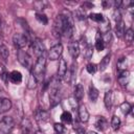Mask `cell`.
Returning <instances> with one entry per match:
<instances>
[{
  "label": "cell",
  "mask_w": 134,
  "mask_h": 134,
  "mask_svg": "<svg viewBox=\"0 0 134 134\" xmlns=\"http://www.w3.org/2000/svg\"><path fill=\"white\" fill-rule=\"evenodd\" d=\"M120 125H121L120 118H119L118 116H116V115L112 116V118H111V128H112L114 131H117V130L119 129Z\"/></svg>",
  "instance_id": "obj_26"
},
{
  "label": "cell",
  "mask_w": 134,
  "mask_h": 134,
  "mask_svg": "<svg viewBox=\"0 0 134 134\" xmlns=\"http://www.w3.org/2000/svg\"><path fill=\"white\" fill-rule=\"evenodd\" d=\"M67 63L64 59L60 58V63H59V68H58V79H63L67 72Z\"/></svg>",
  "instance_id": "obj_14"
},
{
  "label": "cell",
  "mask_w": 134,
  "mask_h": 134,
  "mask_svg": "<svg viewBox=\"0 0 134 134\" xmlns=\"http://www.w3.org/2000/svg\"><path fill=\"white\" fill-rule=\"evenodd\" d=\"M35 119L38 122H45L49 119V113L43 109H39L35 112Z\"/></svg>",
  "instance_id": "obj_9"
},
{
  "label": "cell",
  "mask_w": 134,
  "mask_h": 134,
  "mask_svg": "<svg viewBox=\"0 0 134 134\" xmlns=\"http://www.w3.org/2000/svg\"><path fill=\"white\" fill-rule=\"evenodd\" d=\"M87 134H97L96 132H93V131H90V132H88Z\"/></svg>",
  "instance_id": "obj_42"
},
{
  "label": "cell",
  "mask_w": 134,
  "mask_h": 134,
  "mask_svg": "<svg viewBox=\"0 0 134 134\" xmlns=\"http://www.w3.org/2000/svg\"><path fill=\"white\" fill-rule=\"evenodd\" d=\"M94 126L97 130L99 131H105L108 127H109V124H108V120L104 117V116H97L96 119H95V122H94Z\"/></svg>",
  "instance_id": "obj_10"
},
{
  "label": "cell",
  "mask_w": 134,
  "mask_h": 134,
  "mask_svg": "<svg viewBox=\"0 0 134 134\" xmlns=\"http://www.w3.org/2000/svg\"><path fill=\"white\" fill-rule=\"evenodd\" d=\"M8 80L13 84H20L22 82V74L18 70H14L8 74Z\"/></svg>",
  "instance_id": "obj_15"
},
{
  "label": "cell",
  "mask_w": 134,
  "mask_h": 134,
  "mask_svg": "<svg viewBox=\"0 0 134 134\" xmlns=\"http://www.w3.org/2000/svg\"><path fill=\"white\" fill-rule=\"evenodd\" d=\"M75 16H76V18L77 19H80V20H83V19H85L86 18V16H85V13H84V10L83 9H77L76 12H75Z\"/></svg>",
  "instance_id": "obj_39"
},
{
  "label": "cell",
  "mask_w": 134,
  "mask_h": 134,
  "mask_svg": "<svg viewBox=\"0 0 134 134\" xmlns=\"http://www.w3.org/2000/svg\"><path fill=\"white\" fill-rule=\"evenodd\" d=\"M96 65L95 64H92V63H90V64H88L87 65V67H86V70L88 71V73H90V74H93V73H95L96 72Z\"/></svg>",
  "instance_id": "obj_38"
},
{
  "label": "cell",
  "mask_w": 134,
  "mask_h": 134,
  "mask_svg": "<svg viewBox=\"0 0 134 134\" xmlns=\"http://www.w3.org/2000/svg\"><path fill=\"white\" fill-rule=\"evenodd\" d=\"M75 134H85V129H83V128H76L75 129Z\"/></svg>",
  "instance_id": "obj_40"
},
{
  "label": "cell",
  "mask_w": 134,
  "mask_h": 134,
  "mask_svg": "<svg viewBox=\"0 0 134 134\" xmlns=\"http://www.w3.org/2000/svg\"><path fill=\"white\" fill-rule=\"evenodd\" d=\"M1 25H2V18H1V15H0V28H1Z\"/></svg>",
  "instance_id": "obj_43"
},
{
  "label": "cell",
  "mask_w": 134,
  "mask_h": 134,
  "mask_svg": "<svg viewBox=\"0 0 134 134\" xmlns=\"http://www.w3.org/2000/svg\"><path fill=\"white\" fill-rule=\"evenodd\" d=\"M34 134H45L43 131H41V130H38V131H36Z\"/></svg>",
  "instance_id": "obj_41"
},
{
  "label": "cell",
  "mask_w": 134,
  "mask_h": 134,
  "mask_svg": "<svg viewBox=\"0 0 134 134\" xmlns=\"http://www.w3.org/2000/svg\"><path fill=\"white\" fill-rule=\"evenodd\" d=\"M8 55H9V51H8L7 46L4 43L0 42V58H2L3 60H6Z\"/></svg>",
  "instance_id": "obj_24"
},
{
  "label": "cell",
  "mask_w": 134,
  "mask_h": 134,
  "mask_svg": "<svg viewBox=\"0 0 134 134\" xmlns=\"http://www.w3.org/2000/svg\"><path fill=\"white\" fill-rule=\"evenodd\" d=\"M53 32L55 37L65 36L67 38H70L72 36L73 22L68 12H63L57 16L54 25H53Z\"/></svg>",
  "instance_id": "obj_1"
},
{
  "label": "cell",
  "mask_w": 134,
  "mask_h": 134,
  "mask_svg": "<svg viewBox=\"0 0 134 134\" xmlns=\"http://www.w3.org/2000/svg\"><path fill=\"white\" fill-rule=\"evenodd\" d=\"M102 40H103L105 46H106V45H110V44H111V41H112V35H111V32L109 31V32L104 34V37L102 38Z\"/></svg>",
  "instance_id": "obj_36"
},
{
  "label": "cell",
  "mask_w": 134,
  "mask_h": 134,
  "mask_svg": "<svg viewBox=\"0 0 134 134\" xmlns=\"http://www.w3.org/2000/svg\"><path fill=\"white\" fill-rule=\"evenodd\" d=\"M53 129H54L55 133H58V134H63L65 132V127L62 124H59V122H55L54 124Z\"/></svg>",
  "instance_id": "obj_37"
},
{
  "label": "cell",
  "mask_w": 134,
  "mask_h": 134,
  "mask_svg": "<svg viewBox=\"0 0 134 134\" xmlns=\"http://www.w3.org/2000/svg\"><path fill=\"white\" fill-rule=\"evenodd\" d=\"M2 93H3V89H2V87L0 86V95H1Z\"/></svg>",
  "instance_id": "obj_44"
},
{
  "label": "cell",
  "mask_w": 134,
  "mask_h": 134,
  "mask_svg": "<svg viewBox=\"0 0 134 134\" xmlns=\"http://www.w3.org/2000/svg\"><path fill=\"white\" fill-rule=\"evenodd\" d=\"M89 18L92 20V21H95V22H97V23H100L103 20H104V16L102 15V14H99V13H93V14H90L89 15Z\"/></svg>",
  "instance_id": "obj_29"
},
{
  "label": "cell",
  "mask_w": 134,
  "mask_h": 134,
  "mask_svg": "<svg viewBox=\"0 0 134 134\" xmlns=\"http://www.w3.org/2000/svg\"><path fill=\"white\" fill-rule=\"evenodd\" d=\"M117 81L118 83L121 85V86H127L129 84V81H130V73L128 70H125V71H120L118 73V76H117Z\"/></svg>",
  "instance_id": "obj_13"
},
{
  "label": "cell",
  "mask_w": 134,
  "mask_h": 134,
  "mask_svg": "<svg viewBox=\"0 0 134 134\" xmlns=\"http://www.w3.org/2000/svg\"><path fill=\"white\" fill-rule=\"evenodd\" d=\"M55 134H58V133H55Z\"/></svg>",
  "instance_id": "obj_45"
},
{
  "label": "cell",
  "mask_w": 134,
  "mask_h": 134,
  "mask_svg": "<svg viewBox=\"0 0 134 134\" xmlns=\"http://www.w3.org/2000/svg\"><path fill=\"white\" fill-rule=\"evenodd\" d=\"M30 49L32 50L34 54H35L37 58L42 57V55L44 54V52H45V46H44L43 42H42L40 39H38V38L31 40Z\"/></svg>",
  "instance_id": "obj_7"
},
{
  "label": "cell",
  "mask_w": 134,
  "mask_h": 134,
  "mask_svg": "<svg viewBox=\"0 0 134 134\" xmlns=\"http://www.w3.org/2000/svg\"><path fill=\"white\" fill-rule=\"evenodd\" d=\"M88 95H89V99H90L92 103H95L96 99H97V97H98V90H97L93 85H90V86H89Z\"/></svg>",
  "instance_id": "obj_21"
},
{
  "label": "cell",
  "mask_w": 134,
  "mask_h": 134,
  "mask_svg": "<svg viewBox=\"0 0 134 134\" xmlns=\"http://www.w3.org/2000/svg\"><path fill=\"white\" fill-rule=\"evenodd\" d=\"M104 104H105V107L107 108V110H110L111 109L112 104H113V92H112V90H108L105 93Z\"/></svg>",
  "instance_id": "obj_17"
},
{
  "label": "cell",
  "mask_w": 134,
  "mask_h": 134,
  "mask_svg": "<svg viewBox=\"0 0 134 134\" xmlns=\"http://www.w3.org/2000/svg\"><path fill=\"white\" fill-rule=\"evenodd\" d=\"M61 120L65 124H71L72 122V115L69 111H64L61 115Z\"/></svg>",
  "instance_id": "obj_27"
},
{
  "label": "cell",
  "mask_w": 134,
  "mask_h": 134,
  "mask_svg": "<svg viewBox=\"0 0 134 134\" xmlns=\"http://www.w3.org/2000/svg\"><path fill=\"white\" fill-rule=\"evenodd\" d=\"M62 52H63V45L61 43H57L55 45L50 47V49L48 51V58L51 61L59 60L62 55Z\"/></svg>",
  "instance_id": "obj_8"
},
{
  "label": "cell",
  "mask_w": 134,
  "mask_h": 134,
  "mask_svg": "<svg viewBox=\"0 0 134 134\" xmlns=\"http://www.w3.org/2000/svg\"><path fill=\"white\" fill-rule=\"evenodd\" d=\"M74 98L77 100V102H80V100H82V98H83V96H84V87H83V85L82 84H77L75 87H74Z\"/></svg>",
  "instance_id": "obj_20"
},
{
  "label": "cell",
  "mask_w": 134,
  "mask_h": 134,
  "mask_svg": "<svg viewBox=\"0 0 134 134\" xmlns=\"http://www.w3.org/2000/svg\"><path fill=\"white\" fill-rule=\"evenodd\" d=\"M125 38H126V41L128 43H131L134 39V32H133V29L132 28H128L126 31H125Z\"/></svg>",
  "instance_id": "obj_31"
},
{
  "label": "cell",
  "mask_w": 134,
  "mask_h": 134,
  "mask_svg": "<svg viewBox=\"0 0 134 134\" xmlns=\"http://www.w3.org/2000/svg\"><path fill=\"white\" fill-rule=\"evenodd\" d=\"M15 127V121L12 116H4L0 120V133L9 134Z\"/></svg>",
  "instance_id": "obj_4"
},
{
  "label": "cell",
  "mask_w": 134,
  "mask_h": 134,
  "mask_svg": "<svg viewBox=\"0 0 134 134\" xmlns=\"http://www.w3.org/2000/svg\"><path fill=\"white\" fill-rule=\"evenodd\" d=\"M12 108V102L9 98L0 96V113H5Z\"/></svg>",
  "instance_id": "obj_12"
},
{
  "label": "cell",
  "mask_w": 134,
  "mask_h": 134,
  "mask_svg": "<svg viewBox=\"0 0 134 134\" xmlns=\"http://www.w3.org/2000/svg\"><path fill=\"white\" fill-rule=\"evenodd\" d=\"M17 59H18V61L20 62V64H21L22 66H24L25 68H27V69H29V70L32 68L31 58H30V55H29L26 51H24L23 49H18V51H17Z\"/></svg>",
  "instance_id": "obj_6"
},
{
  "label": "cell",
  "mask_w": 134,
  "mask_h": 134,
  "mask_svg": "<svg viewBox=\"0 0 134 134\" xmlns=\"http://www.w3.org/2000/svg\"><path fill=\"white\" fill-rule=\"evenodd\" d=\"M21 129H22V133L23 134H31L32 126H31V122H30V120L28 118H24L22 120Z\"/></svg>",
  "instance_id": "obj_19"
},
{
  "label": "cell",
  "mask_w": 134,
  "mask_h": 134,
  "mask_svg": "<svg viewBox=\"0 0 134 134\" xmlns=\"http://www.w3.org/2000/svg\"><path fill=\"white\" fill-rule=\"evenodd\" d=\"M36 19L42 24H47L48 23V19L46 17V15H44L42 13H36Z\"/></svg>",
  "instance_id": "obj_33"
},
{
  "label": "cell",
  "mask_w": 134,
  "mask_h": 134,
  "mask_svg": "<svg viewBox=\"0 0 134 134\" xmlns=\"http://www.w3.org/2000/svg\"><path fill=\"white\" fill-rule=\"evenodd\" d=\"M116 66H117V70H118V72L127 70V66H128L127 59H126V58H120V59L117 61V65H116Z\"/></svg>",
  "instance_id": "obj_25"
},
{
  "label": "cell",
  "mask_w": 134,
  "mask_h": 134,
  "mask_svg": "<svg viewBox=\"0 0 134 134\" xmlns=\"http://www.w3.org/2000/svg\"><path fill=\"white\" fill-rule=\"evenodd\" d=\"M105 47H106V46H105V44H104V42H103V40H102V37L99 38V37L97 36L96 42H95V48H96V50L102 51V50H104Z\"/></svg>",
  "instance_id": "obj_35"
},
{
  "label": "cell",
  "mask_w": 134,
  "mask_h": 134,
  "mask_svg": "<svg viewBox=\"0 0 134 134\" xmlns=\"http://www.w3.org/2000/svg\"><path fill=\"white\" fill-rule=\"evenodd\" d=\"M49 104L50 107H55L61 102V90H60V79L54 80L52 84L49 85Z\"/></svg>",
  "instance_id": "obj_3"
},
{
  "label": "cell",
  "mask_w": 134,
  "mask_h": 134,
  "mask_svg": "<svg viewBox=\"0 0 134 134\" xmlns=\"http://www.w3.org/2000/svg\"><path fill=\"white\" fill-rule=\"evenodd\" d=\"M99 30L103 34H106V32L110 31V21L107 18H104V20L99 23Z\"/></svg>",
  "instance_id": "obj_22"
},
{
  "label": "cell",
  "mask_w": 134,
  "mask_h": 134,
  "mask_svg": "<svg viewBox=\"0 0 134 134\" xmlns=\"http://www.w3.org/2000/svg\"><path fill=\"white\" fill-rule=\"evenodd\" d=\"M85 53V58L86 59H90L91 57H92V54H93V47H92V45L91 44H87L86 46H85V51H84Z\"/></svg>",
  "instance_id": "obj_34"
},
{
  "label": "cell",
  "mask_w": 134,
  "mask_h": 134,
  "mask_svg": "<svg viewBox=\"0 0 134 134\" xmlns=\"http://www.w3.org/2000/svg\"><path fill=\"white\" fill-rule=\"evenodd\" d=\"M45 69H46V59L44 55L37 59L35 65L31 68V74L36 77L38 82H42L45 75Z\"/></svg>",
  "instance_id": "obj_2"
},
{
  "label": "cell",
  "mask_w": 134,
  "mask_h": 134,
  "mask_svg": "<svg viewBox=\"0 0 134 134\" xmlns=\"http://www.w3.org/2000/svg\"><path fill=\"white\" fill-rule=\"evenodd\" d=\"M47 5H48V3L46 1H36L34 3V7L37 10H43L44 8H46Z\"/></svg>",
  "instance_id": "obj_30"
},
{
  "label": "cell",
  "mask_w": 134,
  "mask_h": 134,
  "mask_svg": "<svg viewBox=\"0 0 134 134\" xmlns=\"http://www.w3.org/2000/svg\"><path fill=\"white\" fill-rule=\"evenodd\" d=\"M120 110L122 112V114L125 115H128L131 111H132V106L128 103V102H124L121 105H120Z\"/></svg>",
  "instance_id": "obj_28"
},
{
  "label": "cell",
  "mask_w": 134,
  "mask_h": 134,
  "mask_svg": "<svg viewBox=\"0 0 134 134\" xmlns=\"http://www.w3.org/2000/svg\"><path fill=\"white\" fill-rule=\"evenodd\" d=\"M125 31H126V29H125V22L121 19V20L116 22V26H115V34H116L117 38L121 39L124 37V35H125Z\"/></svg>",
  "instance_id": "obj_18"
},
{
  "label": "cell",
  "mask_w": 134,
  "mask_h": 134,
  "mask_svg": "<svg viewBox=\"0 0 134 134\" xmlns=\"http://www.w3.org/2000/svg\"><path fill=\"white\" fill-rule=\"evenodd\" d=\"M37 84H38V81L36 80V77L30 73L29 75V79H28V83H27V87L29 89H35L37 87Z\"/></svg>",
  "instance_id": "obj_32"
},
{
  "label": "cell",
  "mask_w": 134,
  "mask_h": 134,
  "mask_svg": "<svg viewBox=\"0 0 134 134\" xmlns=\"http://www.w3.org/2000/svg\"><path fill=\"white\" fill-rule=\"evenodd\" d=\"M110 60H111V54H110V53L106 54V55L102 59V61H100V63H99V70H100V71L106 70V68L108 67V65H109V63H110Z\"/></svg>",
  "instance_id": "obj_23"
},
{
  "label": "cell",
  "mask_w": 134,
  "mask_h": 134,
  "mask_svg": "<svg viewBox=\"0 0 134 134\" xmlns=\"http://www.w3.org/2000/svg\"><path fill=\"white\" fill-rule=\"evenodd\" d=\"M28 42H29V38L25 34L17 32L13 36V43L17 49H23Z\"/></svg>",
  "instance_id": "obj_5"
},
{
  "label": "cell",
  "mask_w": 134,
  "mask_h": 134,
  "mask_svg": "<svg viewBox=\"0 0 134 134\" xmlns=\"http://www.w3.org/2000/svg\"><path fill=\"white\" fill-rule=\"evenodd\" d=\"M79 117L80 120L83 122H87L89 120V112L84 105H81L79 107Z\"/></svg>",
  "instance_id": "obj_16"
},
{
  "label": "cell",
  "mask_w": 134,
  "mask_h": 134,
  "mask_svg": "<svg viewBox=\"0 0 134 134\" xmlns=\"http://www.w3.org/2000/svg\"><path fill=\"white\" fill-rule=\"evenodd\" d=\"M68 50H69V53H70L71 58L76 59L80 54V44H79V42H76V41L71 42L68 46Z\"/></svg>",
  "instance_id": "obj_11"
}]
</instances>
